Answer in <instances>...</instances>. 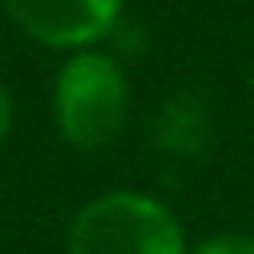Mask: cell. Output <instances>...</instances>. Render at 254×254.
<instances>
[{
    "label": "cell",
    "instance_id": "obj_4",
    "mask_svg": "<svg viewBox=\"0 0 254 254\" xmlns=\"http://www.w3.org/2000/svg\"><path fill=\"white\" fill-rule=\"evenodd\" d=\"M190 254H254V238L250 234H214L202 246H194Z\"/></svg>",
    "mask_w": 254,
    "mask_h": 254
},
{
    "label": "cell",
    "instance_id": "obj_2",
    "mask_svg": "<svg viewBox=\"0 0 254 254\" xmlns=\"http://www.w3.org/2000/svg\"><path fill=\"white\" fill-rule=\"evenodd\" d=\"M52 111L71 147H107L127 119V75L103 52H75L56 75Z\"/></svg>",
    "mask_w": 254,
    "mask_h": 254
},
{
    "label": "cell",
    "instance_id": "obj_1",
    "mask_svg": "<svg viewBox=\"0 0 254 254\" xmlns=\"http://www.w3.org/2000/svg\"><path fill=\"white\" fill-rule=\"evenodd\" d=\"M67 254H187V246L179 218L159 198L111 190L75 214Z\"/></svg>",
    "mask_w": 254,
    "mask_h": 254
},
{
    "label": "cell",
    "instance_id": "obj_3",
    "mask_svg": "<svg viewBox=\"0 0 254 254\" xmlns=\"http://www.w3.org/2000/svg\"><path fill=\"white\" fill-rule=\"evenodd\" d=\"M4 12L40 44L87 48L119 20L123 0H0Z\"/></svg>",
    "mask_w": 254,
    "mask_h": 254
},
{
    "label": "cell",
    "instance_id": "obj_5",
    "mask_svg": "<svg viewBox=\"0 0 254 254\" xmlns=\"http://www.w3.org/2000/svg\"><path fill=\"white\" fill-rule=\"evenodd\" d=\"M8 127H12V99H8V91L0 87V147H4V139H8Z\"/></svg>",
    "mask_w": 254,
    "mask_h": 254
}]
</instances>
